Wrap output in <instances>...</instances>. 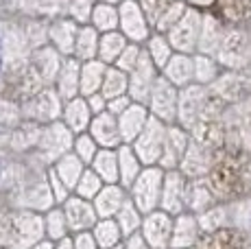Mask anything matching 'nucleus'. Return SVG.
Here are the masks:
<instances>
[{
    "label": "nucleus",
    "instance_id": "f257e3e1",
    "mask_svg": "<svg viewBox=\"0 0 251 249\" xmlns=\"http://www.w3.org/2000/svg\"><path fill=\"white\" fill-rule=\"evenodd\" d=\"M238 247H243V241H238V236L234 232H219L216 236H212L207 249H238Z\"/></svg>",
    "mask_w": 251,
    "mask_h": 249
}]
</instances>
